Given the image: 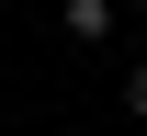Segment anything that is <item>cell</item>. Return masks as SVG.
<instances>
[{
	"label": "cell",
	"mask_w": 147,
	"mask_h": 136,
	"mask_svg": "<svg viewBox=\"0 0 147 136\" xmlns=\"http://www.w3.org/2000/svg\"><path fill=\"white\" fill-rule=\"evenodd\" d=\"M57 34L68 45H113V0H57Z\"/></svg>",
	"instance_id": "6da1fadb"
},
{
	"label": "cell",
	"mask_w": 147,
	"mask_h": 136,
	"mask_svg": "<svg viewBox=\"0 0 147 136\" xmlns=\"http://www.w3.org/2000/svg\"><path fill=\"white\" fill-rule=\"evenodd\" d=\"M136 12H147V0H136Z\"/></svg>",
	"instance_id": "3957f363"
},
{
	"label": "cell",
	"mask_w": 147,
	"mask_h": 136,
	"mask_svg": "<svg viewBox=\"0 0 147 136\" xmlns=\"http://www.w3.org/2000/svg\"><path fill=\"white\" fill-rule=\"evenodd\" d=\"M125 114H147V68H125Z\"/></svg>",
	"instance_id": "7a4b0ae2"
}]
</instances>
